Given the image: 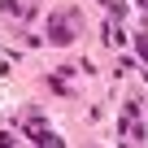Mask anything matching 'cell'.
<instances>
[{
    "label": "cell",
    "instance_id": "6da1fadb",
    "mask_svg": "<svg viewBox=\"0 0 148 148\" xmlns=\"http://www.w3.org/2000/svg\"><path fill=\"white\" fill-rule=\"evenodd\" d=\"M122 148H144V135H148V122H144V109L139 100H126L122 105Z\"/></svg>",
    "mask_w": 148,
    "mask_h": 148
},
{
    "label": "cell",
    "instance_id": "7a4b0ae2",
    "mask_svg": "<svg viewBox=\"0 0 148 148\" xmlns=\"http://www.w3.org/2000/svg\"><path fill=\"white\" fill-rule=\"evenodd\" d=\"M83 31V18L74 13V9H65V13H52V22H48V39L57 44V48H65V44H74V35Z\"/></svg>",
    "mask_w": 148,
    "mask_h": 148
},
{
    "label": "cell",
    "instance_id": "3957f363",
    "mask_svg": "<svg viewBox=\"0 0 148 148\" xmlns=\"http://www.w3.org/2000/svg\"><path fill=\"white\" fill-rule=\"evenodd\" d=\"M18 131H22V135H26V139H31L35 148H39V144H44L48 135H57V131H52V126L44 122V113H35V109H31V113H26V118L18 122Z\"/></svg>",
    "mask_w": 148,
    "mask_h": 148
},
{
    "label": "cell",
    "instance_id": "277c9868",
    "mask_svg": "<svg viewBox=\"0 0 148 148\" xmlns=\"http://www.w3.org/2000/svg\"><path fill=\"white\" fill-rule=\"evenodd\" d=\"M135 52H139V61L148 65V31H139V35H135Z\"/></svg>",
    "mask_w": 148,
    "mask_h": 148
},
{
    "label": "cell",
    "instance_id": "5b68a950",
    "mask_svg": "<svg viewBox=\"0 0 148 148\" xmlns=\"http://www.w3.org/2000/svg\"><path fill=\"white\" fill-rule=\"evenodd\" d=\"M144 122H148V118H144Z\"/></svg>",
    "mask_w": 148,
    "mask_h": 148
}]
</instances>
